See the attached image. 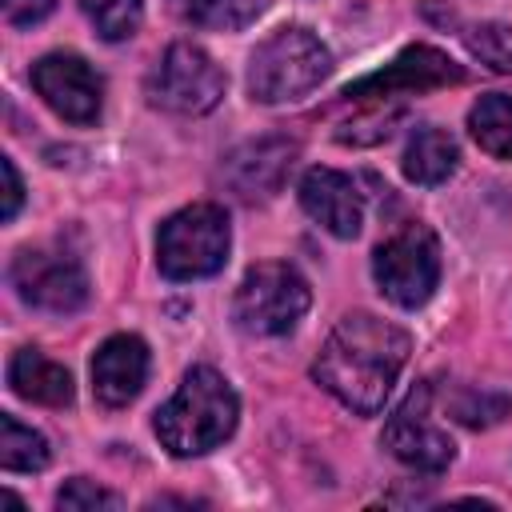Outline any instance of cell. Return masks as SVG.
I'll list each match as a JSON object with an SVG mask.
<instances>
[{"mask_svg": "<svg viewBox=\"0 0 512 512\" xmlns=\"http://www.w3.org/2000/svg\"><path fill=\"white\" fill-rule=\"evenodd\" d=\"M408 352H412V340L404 328H396L372 312H352L328 332V340L312 364V376L344 408L372 416L384 408L400 368L408 364Z\"/></svg>", "mask_w": 512, "mask_h": 512, "instance_id": "6da1fadb", "label": "cell"}, {"mask_svg": "<svg viewBox=\"0 0 512 512\" xmlns=\"http://www.w3.org/2000/svg\"><path fill=\"white\" fill-rule=\"evenodd\" d=\"M236 392L232 384L200 364L184 376L180 392L156 412V436L172 456H200L216 444H224L236 428Z\"/></svg>", "mask_w": 512, "mask_h": 512, "instance_id": "7a4b0ae2", "label": "cell"}, {"mask_svg": "<svg viewBox=\"0 0 512 512\" xmlns=\"http://www.w3.org/2000/svg\"><path fill=\"white\" fill-rule=\"evenodd\" d=\"M332 72V52L308 28H276L264 44H256L248 64V92L260 104L304 100Z\"/></svg>", "mask_w": 512, "mask_h": 512, "instance_id": "3957f363", "label": "cell"}, {"mask_svg": "<svg viewBox=\"0 0 512 512\" xmlns=\"http://www.w3.org/2000/svg\"><path fill=\"white\" fill-rule=\"evenodd\" d=\"M228 240V212L220 204H192L160 224L156 264L168 280H200L224 268Z\"/></svg>", "mask_w": 512, "mask_h": 512, "instance_id": "277c9868", "label": "cell"}, {"mask_svg": "<svg viewBox=\"0 0 512 512\" xmlns=\"http://www.w3.org/2000/svg\"><path fill=\"white\" fill-rule=\"evenodd\" d=\"M308 284L296 268L288 264H256L236 288L232 300V320L248 336H284L296 328V320L308 312Z\"/></svg>", "mask_w": 512, "mask_h": 512, "instance_id": "5b68a950", "label": "cell"}, {"mask_svg": "<svg viewBox=\"0 0 512 512\" xmlns=\"http://www.w3.org/2000/svg\"><path fill=\"white\" fill-rule=\"evenodd\" d=\"M372 276L392 304L420 308L440 280V244L432 228L404 224L400 232H392L372 256Z\"/></svg>", "mask_w": 512, "mask_h": 512, "instance_id": "8992f818", "label": "cell"}, {"mask_svg": "<svg viewBox=\"0 0 512 512\" xmlns=\"http://www.w3.org/2000/svg\"><path fill=\"white\" fill-rule=\"evenodd\" d=\"M224 84L228 80H224L220 64L204 48L180 40L148 72V100L176 116H200L220 104Z\"/></svg>", "mask_w": 512, "mask_h": 512, "instance_id": "52a82bcc", "label": "cell"}, {"mask_svg": "<svg viewBox=\"0 0 512 512\" xmlns=\"http://www.w3.org/2000/svg\"><path fill=\"white\" fill-rule=\"evenodd\" d=\"M8 276L20 300L44 312H76L88 300V276L64 248H20Z\"/></svg>", "mask_w": 512, "mask_h": 512, "instance_id": "ba28073f", "label": "cell"}, {"mask_svg": "<svg viewBox=\"0 0 512 512\" xmlns=\"http://www.w3.org/2000/svg\"><path fill=\"white\" fill-rule=\"evenodd\" d=\"M460 80H464V68L452 56H444L440 48L416 44V48L400 52L392 64H384L380 72L348 84L344 96L348 100H392V96H416V92H428V88L460 84Z\"/></svg>", "mask_w": 512, "mask_h": 512, "instance_id": "9c48e42d", "label": "cell"}, {"mask_svg": "<svg viewBox=\"0 0 512 512\" xmlns=\"http://www.w3.org/2000/svg\"><path fill=\"white\" fill-rule=\"evenodd\" d=\"M32 88L56 116H64L72 124H92L104 104V80L92 72L88 60H80L72 52H52V56L36 60Z\"/></svg>", "mask_w": 512, "mask_h": 512, "instance_id": "30bf717a", "label": "cell"}, {"mask_svg": "<svg viewBox=\"0 0 512 512\" xmlns=\"http://www.w3.org/2000/svg\"><path fill=\"white\" fill-rule=\"evenodd\" d=\"M380 444H384L400 464H408V468H416V472H444V468L452 464V456H456L452 440L428 420V388H424V384H420V388L396 408V416L384 424Z\"/></svg>", "mask_w": 512, "mask_h": 512, "instance_id": "8fae6325", "label": "cell"}, {"mask_svg": "<svg viewBox=\"0 0 512 512\" xmlns=\"http://www.w3.org/2000/svg\"><path fill=\"white\" fill-rule=\"evenodd\" d=\"M300 204L324 232L340 240H352L364 224V192L336 168H308L300 180Z\"/></svg>", "mask_w": 512, "mask_h": 512, "instance_id": "7c38bea8", "label": "cell"}, {"mask_svg": "<svg viewBox=\"0 0 512 512\" xmlns=\"http://www.w3.org/2000/svg\"><path fill=\"white\" fill-rule=\"evenodd\" d=\"M296 160V144L288 136H260L240 144L228 160H224V184L240 196V200H268L272 192H280L288 168Z\"/></svg>", "mask_w": 512, "mask_h": 512, "instance_id": "4fadbf2b", "label": "cell"}, {"mask_svg": "<svg viewBox=\"0 0 512 512\" xmlns=\"http://www.w3.org/2000/svg\"><path fill=\"white\" fill-rule=\"evenodd\" d=\"M148 380V348L140 336H112L92 356V392L108 408H124Z\"/></svg>", "mask_w": 512, "mask_h": 512, "instance_id": "5bb4252c", "label": "cell"}, {"mask_svg": "<svg viewBox=\"0 0 512 512\" xmlns=\"http://www.w3.org/2000/svg\"><path fill=\"white\" fill-rule=\"evenodd\" d=\"M8 384L16 396L32 400V404H48V408H60L72 400V376L68 368H60L56 360H48L44 352L36 348H20L8 364Z\"/></svg>", "mask_w": 512, "mask_h": 512, "instance_id": "9a60e30c", "label": "cell"}, {"mask_svg": "<svg viewBox=\"0 0 512 512\" xmlns=\"http://www.w3.org/2000/svg\"><path fill=\"white\" fill-rule=\"evenodd\" d=\"M456 160H460L456 140H452L444 128L424 124V128L412 132V140H408V148H404V176H408L412 184L432 188V184H444V180L456 172Z\"/></svg>", "mask_w": 512, "mask_h": 512, "instance_id": "2e32d148", "label": "cell"}, {"mask_svg": "<svg viewBox=\"0 0 512 512\" xmlns=\"http://www.w3.org/2000/svg\"><path fill=\"white\" fill-rule=\"evenodd\" d=\"M468 128H472V140L488 156L512 160V96H504V92L480 96L468 112Z\"/></svg>", "mask_w": 512, "mask_h": 512, "instance_id": "e0dca14e", "label": "cell"}, {"mask_svg": "<svg viewBox=\"0 0 512 512\" xmlns=\"http://www.w3.org/2000/svg\"><path fill=\"white\" fill-rule=\"evenodd\" d=\"M172 12L196 28H220V32H236L244 24H252L268 0H168Z\"/></svg>", "mask_w": 512, "mask_h": 512, "instance_id": "ac0fdd59", "label": "cell"}, {"mask_svg": "<svg viewBox=\"0 0 512 512\" xmlns=\"http://www.w3.org/2000/svg\"><path fill=\"white\" fill-rule=\"evenodd\" d=\"M0 464L8 472H40L48 464V440L16 416H0Z\"/></svg>", "mask_w": 512, "mask_h": 512, "instance_id": "d6986e66", "label": "cell"}, {"mask_svg": "<svg viewBox=\"0 0 512 512\" xmlns=\"http://www.w3.org/2000/svg\"><path fill=\"white\" fill-rule=\"evenodd\" d=\"M80 8L104 40H124L140 24V0H80Z\"/></svg>", "mask_w": 512, "mask_h": 512, "instance_id": "ffe728a7", "label": "cell"}, {"mask_svg": "<svg viewBox=\"0 0 512 512\" xmlns=\"http://www.w3.org/2000/svg\"><path fill=\"white\" fill-rule=\"evenodd\" d=\"M468 48L496 72H512V28L504 24H476L464 32Z\"/></svg>", "mask_w": 512, "mask_h": 512, "instance_id": "44dd1931", "label": "cell"}, {"mask_svg": "<svg viewBox=\"0 0 512 512\" xmlns=\"http://www.w3.org/2000/svg\"><path fill=\"white\" fill-rule=\"evenodd\" d=\"M56 508H68V512L120 508V496L108 492V488H100V484H92V480H84V476H76V480H68V484L56 492Z\"/></svg>", "mask_w": 512, "mask_h": 512, "instance_id": "7402d4cb", "label": "cell"}, {"mask_svg": "<svg viewBox=\"0 0 512 512\" xmlns=\"http://www.w3.org/2000/svg\"><path fill=\"white\" fill-rule=\"evenodd\" d=\"M508 408H512V400H496V404L488 408V396H464V400L456 404V416H460L468 428H488V424H496Z\"/></svg>", "mask_w": 512, "mask_h": 512, "instance_id": "603a6c76", "label": "cell"}, {"mask_svg": "<svg viewBox=\"0 0 512 512\" xmlns=\"http://www.w3.org/2000/svg\"><path fill=\"white\" fill-rule=\"evenodd\" d=\"M52 8H56V0H4V16H8V24H16V28L40 24Z\"/></svg>", "mask_w": 512, "mask_h": 512, "instance_id": "cb8c5ba5", "label": "cell"}, {"mask_svg": "<svg viewBox=\"0 0 512 512\" xmlns=\"http://www.w3.org/2000/svg\"><path fill=\"white\" fill-rule=\"evenodd\" d=\"M0 172H4V220H12L20 212V200H24V184H20V172L16 164L4 156L0 160Z\"/></svg>", "mask_w": 512, "mask_h": 512, "instance_id": "d4e9b609", "label": "cell"}]
</instances>
